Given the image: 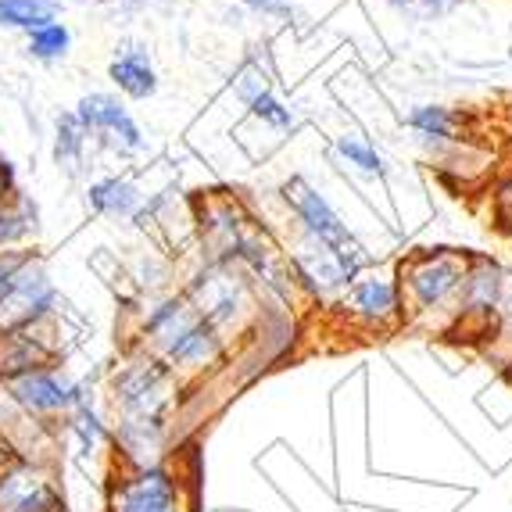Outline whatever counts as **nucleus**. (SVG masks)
I'll use <instances>...</instances> for the list:
<instances>
[{
  "label": "nucleus",
  "instance_id": "obj_1",
  "mask_svg": "<svg viewBox=\"0 0 512 512\" xmlns=\"http://www.w3.org/2000/svg\"><path fill=\"white\" fill-rule=\"evenodd\" d=\"M115 398L122 405V437L140 434V444H147V430H158V419L169 402L165 373L154 362L129 366L126 373L115 376Z\"/></svg>",
  "mask_w": 512,
  "mask_h": 512
},
{
  "label": "nucleus",
  "instance_id": "obj_2",
  "mask_svg": "<svg viewBox=\"0 0 512 512\" xmlns=\"http://www.w3.org/2000/svg\"><path fill=\"white\" fill-rule=\"evenodd\" d=\"M287 197H294V208H298V215L308 226V233H312V237H316L319 244H323V248L351 273V269L359 265L362 248L355 244V237L344 230V222L333 215V208L326 205L316 190H308L301 180H294L291 187H287Z\"/></svg>",
  "mask_w": 512,
  "mask_h": 512
},
{
  "label": "nucleus",
  "instance_id": "obj_3",
  "mask_svg": "<svg viewBox=\"0 0 512 512\" xmlns=\"http://www.w3.org/2000/svg\"><path fill=\"white\" fill-rule=\"evenodd\" d=\"M54 305H58V287L51 283V273L43 269V262L36 258L29 265V273L18 280V287L0 298V333L22 330V326L47 323L54 316Z\"/></svg>",
  "mask_w": 512,
  "mask_h": 512
},
{
  "label": "nucleus",
  "instance_id": "obj_4",
  "mask_svg": "<svg viewBox=\"0 0 512 512\" xmlns=\"http://www.w3.org/2000/svg\"><path fill=\"white\" fill-rule=\"evenodd\" d=\"M72 115H76L79 126L86 129V137L104 140L108 147H119V151H126V154H133V151L144 147V133H140V126L133 122V115H129V111L122 108L111 94H86L83 101L76 104Z\"/></svg>",
  "mask_w": 512,
  "mask_h": 512
},
{
  "label": "nucleus",
  "instance_id": "obj_5",
  "mask_svg": "<svg viewBox=\"0 0 512 512\" xmlns=\"http://www.w3.org/2000/svg\"><path fill=\"white\" fill-rule=\"evenodd\" d=\"M4 387H8L11 402L18 409L33 412V416H51V412H65L83 402L79 384H72L69 376L54 373V369H36V373L18 376V380H11Z\"/></svg>",
  "mask_w": 512,
  "mask_h": 512
},
{
  "label": "nucleus",
  "instance_id": "obj_6",
  "mask_svg": "<svg viewBox=\"0 0 512 512\" xmlns=\"http://www.w3.org/2000/svg\"><path fill=\"white\" fill-rule=\"evenodd\" d=\"M40 326L43 323L0 333V380L4 384L36 369H51V344L40 337Z\"/></svg>",
  "mask_w": 512,
  "mask_h": 512
},
{
  "label": "nucleus",
  "instance_id": "obj_7",
  "mask_svg": "<svg viewBox=\"0 0 512 512\" xmlns=\"http://www.w3.org/2000/svg\"><path fill=\"white\" fill-rule=\"evenodd\" d=\"M115 512H176V484L165 470H140L122 484Z\"/></svg>",
  "mask_w": 512,
  "mask_h": 512
},
{
  "label": "nucleus",
  "instance_id": "obj_8",
  "mask_svg": "<svg viewBox=\"0 0 512 512\" xmlns=\"http://www.w3.org/2000/svg\"><path fill=\"white\" fill-rule=\"evenodd\" d=\"M0 509L4 512H47V509H54V491L40 473H33L29 466H18V470L0 477Z\"/></svg>",
  "mask_w": 512,
  "mask_h": 512
},
{
  "label": "nucleus",
  "instance_id": "obj_9",
  "mask_svg": "<svg viewBox=\"0 0 512 512\" xmlns=\"http://www.w3.org/2000/svg\"><path fill=\"white\" fill-rule=\"evenodd\" d=\"M108 76H111V83L119 86L126 97H133V101H144V97H151L154 90H158V76H154L151 61H147V54L140 51V47H126V51L108 65Z\"/></svg>",
  "mask_w": 512,
  "mask_h": 512
},
{
  "label": "nucleus",
  "instance_id": "obj_10",
  "mask_svg": "<svg viewBox=\"0 0 512 512\" xmlns=\"http://www.w3.org/2000/svg\"><path fill=\"white\" fill-rule=\"evenodd\" d=\"M36 230H40V212L22 190L0 201V251L22 248V240L33 237Z\"/></svg>",
  "mask_w": 512,
  "mask_h": 512
},
{
  "label": "nucleus",
  "instance_id": "obj_11",
  "mask_svg": "<svg viewBox=\"0 0 512 512\" xmlns=\"http://www.w3.org/2000/svg\"><path fill=\"white\" fill-rule=\"evenodd\" d=\"M459 276H462V269L452 258H427L423 265L412 269L409 280H412V291H416L419 305H437L444 294L459 287Z\"/></svg>",
  "mask_w": 512,
  "mask_h": 512
},
{
  "label": "nucleus",
  "instance_id": "obj_12",
  "mask_svg": "<svg viewBox=\"0 0 512 512\" xmlns=\"http://www.w3.org/2000/svg\"><path fill=\"white\" fill-rule=\"evenodd\" d=\"M58 15V0H0V29H18L26 36L47 22H58Z\"/></svg>",
  "mask_w": 512,
  "mask_h": 512
},
{
  "label": "nucleus",
  "instance_id": "obj_13",
  "mask_svg": "<svg viewBox=\"0 0 512 512\" xmlns=\"http://www.w3.org/2000/svg\"><path fill=\"white\" fill-rule=\"evenodd\" d=\"M86 201L90 208L101 215H111V219H119V215H133L137 212V187L129 180H119V176H108V180H97L94 187L86 190Z\"/></svg>",
  "mask_w": 512,
  "mask_h": 512
},
{
  "label": "nucleus",
  "instance_id": "obj_14",
  "mask_svg": "<svg viewBox=\"0 0 512 512\" xmlns=\"http://www.w3.org/2000/svg\"><path fill=\"white\" fill-rule=\"evenodd\" d=\"M86 151V129L79 126L76 115H58V137H54V162L58 169H65L69 176H76L79 165H83Z\"/></svg>",
  "mask_w": 512,
  "mask_h": 512
},
{
  "label": "nucleus",
  "instance_id": "obj_15",
  "mask_svg": "<svg viewBox=\"0 0 512 512\" xmlns=\"http://www.w3.org/2000/svg\"><path fill=\"white\" fill-rule=\"evenodd\" d=\"M69 47H72V33L65 22H47V26L33 29V33H29V43H26L29 58L43 61V65L61 61L65 54H69Z\"/></svg>",
  "mask_w": 512,
  "mask_h": 512
},
{
  "label": "nucleus",
  "instance_id": "obj_16",
  "mask_svg": "<svg viewBox=\"0 0 512 512\" xmlns=\"http://www.w3.org/2000/svg\"><path fill=\"white\" fill-rule=\"evenodd\" d=\"M355 305L373 319H384L394 312V287L384 280H366L355 287Z\"/></svg>",
  "mask_w": 512,
  "mask_h": 512
},
{
  "label": "nucleus",
  "instance_id": "obj_17",
  "mask_svg": "<svg viewBox=\"0 0 512 512\" xmlns=\"http://www.w3.org/2000/svg\"><path fill=\"white\" fill-rule=\"evenodd\" d=\"M36 251L26 248H11V251H0V298H8L11 291L18 287V280L29 273V265L36 262Z\"/></svg>",
  "mask_w": 512,
  "mask_h": 512
},
{
  "label": "nucleus",
  "instance_id": "obj_18",
  "mask_svg": "<svg viewBox=\"0 0 512 512\" xmlns=\"http://www.w3.org/2000/svg\"><path fill=\"white\" fill-rule=\"evenodd\" d=\"M409 122L419 133H427V137H452V115L444 108H419L412 111Z\"/></svg>",
  "mask_w": 512,
  "mask_h": 512
},
{
  "label": "nucleus",
  "instance_id": "obj_19",
  "mask_svg": "<svg viewBox=\"0 0 512 512\" xmlns=\"http://www.w3.org/2000/svg\"><path fill=\"white\" fill-rule=\"evenodd\" d=\"M337 151H341L351 165H359V169H366V172H384V165H380V154H376L373 147L362 144L359 137H341V140H337Z\"/></svg>",
  "mask_w": 512,
  "mask_h": 512
},
{
  "label": "nucleus",
  "instance_id": "obj_20",
  "mask_svg": "<svg viewBox=\"0 0 512 512\" xmlns=\"http://www.w3.org/2000/svg\"><path fill=\"white\" fill-rule=\"evenodd\" d=\"M251 111H255L258 119H265V122H273V126H291V111L283 108L280 101H276L269 90L265 94H258V97H251Z\"/></svg>",
  "mask_w": 512,
  "mask_h": 512
},
{
  "label": "nucleus",
  "instance_id": "obj_21",
  "mask_svg": "<svg viewBox=\"0 0 512 512\" xmlns=\"http://www.w3.org/2000/svg\"><path fill=\"white\" fill-rule=\"evenodd\" d=\"M394 8H402L405 15H416V18H437L444 11H452L459 0H391Z\"/></svg>",
  "mask_w": 512,
  "mask_h": 512
},
{
  "label": "nucleus",
  "instance_id": "obj_22",
  "mask_svg": "<svg viewBox=\"0 0 512 512\" xmlns=\"http://www.w3.org/2000/svg\"><path fill=\"white\" fill-rule=\"evenodd\" d=\"M18 190V176H15V165L4 151H0V201H8L11 194Z\"/></svg>",
  "mask_w": 512,
  "mask_h": 512
},
{
  "label": "nucleus",
  "instance_id": "obj_23",
  "mask_svg": "<svg viewBox=\"0 0 512 512\" xmlns=\"http://www.w3.org/2000/svg\"><path fill=\"white\" fill-rule=\"evenodd\" d=\"M101 4H115V0H101Z\"/></svg>",
  "mask_w": 512,
  "mask_h": 512
}]
</instances>
